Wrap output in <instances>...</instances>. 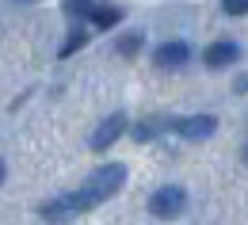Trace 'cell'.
I'll list each match as a JSON object with an SVG mask.
<instances>
[{"instance_id":"cell-1","label":"cell","mask_w":248,"mask_h":225,"mask_svg":"<svg viewBox=\"0 0 248 225\" xmlns=\"http://www.w3.org/2000/svg\"><path fill=\"white\" fill-rule=\"evenodd\" d=\"M123 183H126V168L123 164H103V168H95L92 176L84 180V187L73 191V202H77V210L84 214V210H92L95 202H103L107 195H115Z\"/></svg>"},{"instance_id":"cell-2","label":"cell","mask_w":248,"mask_h":225,"mask_svg":"<svg viewBox=\"0 0 248 225\" xmlns=\"http://www.w3.org/2000/svg\"><path fill=\"white\" fill-rule=\"evenodd\" d=\"M184 206H187V195H184V187H176V183L160 187V191L149 198V214H153V218H176Z\"/></svg>"},{"instance_id":"cell-3","label":"cell","mask_w":248,"mask_h":225,"mask_svg":"<svg viewBox=\"0 0 248 225\" xmlns=\"http://www.w3.org/2000/svg\"><path fill=\"white\" fill-rule=\"evenodd\" d=\"M153 61L160 65V69H180V65L191 61V46H187V42H164V46H156Z\"/></svg>"},{"instance_id":"cell-4","label":"cell","mask_w":248,"mask_h":225,"mask_svg":"<svg viewBox=\"0 0 248 225\" xmlns=\"http://www.w3.org/2000/svg\"><path fill=\"white\" fill-rule=\"evenodd\" d=\"M123 126H126V115H111L107 122H99V130L92 134V149H95V153H103L107 145H115L119 134H123Z\"/></svg>"},{"instance_id":"cell-5","label":"cell","mask_w":248,"mask_h":225,"mask_svg":"<svg viewBox=\"0 0 248 225\" xmlns=\"http://www.w3.org/2000/svg\"><path fill=\"white\" fill-rule=\"evenodd\" d=\"M176 130L184 134L187 141H199V137H210V134L217 130V119H214V115H195V119L176 122Z\"/></svg>"},{"instance_id":"cell-6","label":"cell","mask_w":248,"mask_h":225,"mask_svg":"<svg viewBox=\"0 0 248 225\" xmlns=\"http://www.w3.org/2000/svg\"><path fill=\"white\" fill-rule=\"evenodd\" d=\"M237 58H241V50H237L233 42H214V46L202 54V61L210 65V69H225V65H233Z\"/></svg>"},{"instance_id":"cell-7","label":"cell","mask_w":248,"mask_h":225,"mask_svg":"<svg viewBox=\"0 0 248 225\" xmlns=\"http://www.w3.org/2000/svg\"><path fill=\"white\" fill-rule=\"evenodd\" d=\"M119 19H123L119 8H92V23H95V27H115Z\"/></svg>"},{"instance_id":"cell-8","label":"cell","mask_w":248,"mask_h":225,"mask_svg":"<svg viewBox=\"0 0 248 225\" xmlns=\"http://www.w3.org/2000/svg\"><path fill=\"white\" fill-rule=\"evenodd\" d=\"M138 50H141V34H126L123 42H119V54H123V58L138 54Z\"/></svg>"},{"instance_id":"cell-9","label":"cell","mask_w":248,"mask_h":225,"mask_svg":"<svg viewBox=\"0 0 248 225\" xmlns=\"http://www.w3.org/2000/svg\"><path fill=\"white\" fill-rule=\"evenodd\" d=\"M84 38H88V34L80 31V27H77V31H73V38H69V42H65V46H62V58H69L73 50H80V46H84Z\"/></svg>"},{"instance_id":"cell-10","label":"cell","mask_w":248,"mask_h":225,"mask_svg":"<svg viewBox=\"0 0 248 225\" xmlns=\"http://www.w3.org/2000/svg\"><path fill=\"white\" fill-rule=\"evenodd\" d=\"M221 8L229 15H248V0H221Z\"/></svg>"},{"instance_id":"cell-11","label":"cell","mask_w":248,"mask_h":225,"mask_svg":"<svg viewBox=\"0 0 248 225\" xmlns=\"http://www.w3.org/2000/svg\"><path fill=\"white\" fill-rule=\"evenodd\" d=\"M95 4L92 0H69V4H65V12H69V15H80V12H92Z\"/></svg>"},{"instance_id":"cell-12","label":"cell","mask_w":248,"mask_h":225,"mask_svg":"<svg viewBox=\"0 0 248 225\" xmlns=\"http://www.w3.org/2000/svg\"><path fill=\"white\" fill-rule=\"evenodd\" d=\"M0 183H4V164H0Z\"/></svg>"}]
</instances>
